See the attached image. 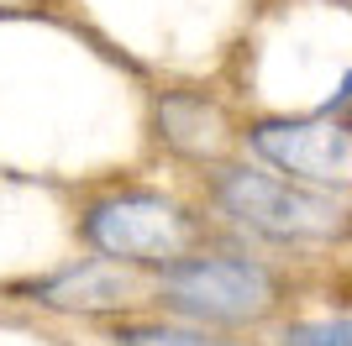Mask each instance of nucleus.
Wrapping results in <instances>:
<instances>
[{
  "instance_id": "7ed1b4c3",
  "label": "nucleus",
  "mask_w": 352,
  "mask_h": 346,
  "mask_svg": "<svg viewBox=\"0 0 352 346\" xmlns=\"http://www.w3.org/2000/svg\"><path fill=\"white\" fill-rule=\"evenodd\" d=\"M85 242L100 252V257L116 262H153V268H168V262L184 257L190 246V220L174 200L163 194H111V200L89 205L85 220Z\"/></svg>"
},
{
  "instance_id": "f03ea898",
  "label": "nucleus",
  "mask_w": 352,
  "mask_h": 346,
  "mask_svg": "<svg viewBox=\"0 0 352 346\" xmlns=\"http://www.w3.org/2000/svg\"><path fill=\"white\" fill-rule=\"evenodd\" d=\"M163 304L210 325H242L274 310L279 284L252 257H179L158 273Z\"/></svg>"
},
{
  "instance_id": "f257e3e1",
  "label": "nucleus",
  "mask_w": 352,
  "mask_h": 346,
  "mask_svg": "<svg viewBox=\"0 0 352 346\" xmlns=\"http://www.w3.org/2000/svg\"><path fill=\"white\" fill-rule=\"evenodd\" d=\"M216 200L232 220H242L268 242H342L352 231L347 194L300 184V178H274L258 168H221Z\"/></svg>"
},
{
  "instance_id": "0eeeda50",
  "label": "nucleus",
  "mask_w": 352,
  "mask_h": 346,
  "mask_svg": "<svg viewBox=\"0 0 352 346\" xmlns=\"http://www.w3.org/2000/svg\"><path fill=\"white\" fill-rule=\"evenodd\" d=\"M279 346H352V315L294 320V325H284Z\"/></svg>"
},
{
  "instance_id": "6e6552de",
  "label": "nucleus",
  "mask_w": 352,
  "mask_h": 346,
  "mask_svg": "<svg viewBox=\"0 0 352 346\" xmlns=\"http://www.w3.org/2000/svg\"><path fill=\"white\" fill-rule=\"evenodd\" d=\"M121 341L126 346H221V341H206L195 331H174V325H142V331H126Z\"/></svg>"
},
{
  "instance_id": "39448f33",
  "label": "nucleus",
  "mask_w": 352,
  "mask_h": 346,
  "mask_svg": "<svg viewBox=\"0 0 352 346\" xmlns=\"http://www.w3.org/2000/svg\"><path fill=\"white\" fill-rule=\"evenodd\" d=\"M27 294L47 310H116L137 294V278L111 268V262H79V268L27 284Z\"/></svg>"
},
{
  "instance_id": "423d86ee",
  "label": "nucleus",
  "mask_w": 352,
  "mask_h": 346,
  "mask_svg": "<svg viewBox=\"0 0 352 346\" xmlns=\"http://www.w3.org/2000/svg\"><path fill=\"white\" fill-rule=\"evenodd\" d=\"M158 121H163V137L179 152H210L221 142V115L206 100H168L158 105Z\"/></svg>"
},
{
  "instance_id": "20e7f679",
  "label": "nucleus",
  "mask_w": 352,
  "mask_h": 346,
  "mask_svg": "<svg viewBox=\"0 0 352 346\" xmlns=\"http://www.w3.org/2000/svg\"><path fill=\"white\" fill-rule=\"evenodd\" d=\"M248 147L279 173L316 189H352V121L347 115H284V121H258L248 131Z\"/></svg>"
}]
</instances>
